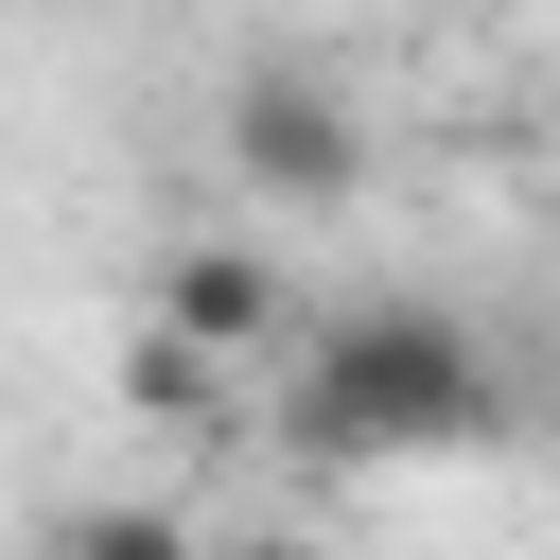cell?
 I'll return each instance as SVG.
<instances>
[{"label":"cell","mask_w":560,"mask_h":560,"mask_svg":"<svg viewBox=\"0 0 560 560\" xmlns=\"http://www.w3.org/2000/svg\"><path fill=\"white\" fill-rule=\"evenodd\" d=\"M140 315L175 332V350H210L228 385H262L298 332H315V298H298V262L262 245V228H192V245H158V280H140Z\"/></svg>","instance_id":"3"},{"label":"cell","mask_w":560,"mask_h":560,"mask_svg":"<svg viewBox=\"0 0 560 560\" xmlns=\"http://www.w3.org/2000/svg\"><path fill=\"white\" fill-rule=\"evenodd\" d=\"M122 402H140V420H192V438H228V402H245V385H228L210 350H175V332L140 315V332H122Z\"/></svg>","instance_id":"5"},{"label":"cell","mask_w":560,"mask_h":560,"mask_svg":"<svg viewBox=\"0 0 560 560\" xmlns=\"http://www.w3.org/2000/svg\"><path fill=\"white\" fill-rule=\"evenodd\" d=\"M210 560H280V542H210Z\"/></svg>","instance_id":"6"},{"label":"cell","mask_w":560,"mask_h":560,"mask_svg":"<svg viewBox=\"0 0 560 560\" xmlns=\"http://www.w3.org/2000/svg\"><path fill=\"white\" fill-rule=\"evenodd\" d=\"M210 140H228V192H245V210H350V192H368V105H350L332 70H298V52L228 70Z\"/></svg>","instance_id":"2"},{"label":"cell","mask_w":560,"mask_h":560,"mask_svg":"<svg viewBox=\"0 0 560 560\" xmlns=\"http://www.w3.org/2000/svg\"><path fill=\"white\" fill-rule=\"evenodd\" d=\"M262 385H280V455L315 472H438L508 420V368L455 298H332Z\"/></svg>","instance_id":"1"},{"label":"cell","mask_w":560,"mask_h":560,"mask_svg":"<svg viewBox=\"0 0 560 560\" xmlns=\"http://www.w3.org/2000/svg\"><path fill=\"white\" fill-rule=\"evenodd\" d=\"M542 455H560V385H542Z\"/></svg>","instance_id":"7"},{"label":"cell","mask_w":560,"mask_h":560,"mask_svg":"<svg viewBox=\"0 0 560 560\" xmlns=\"http://www.w3.org/2000/svg\"><path fill=\"white\" fill-rule=\"evenodd\" d=\"M35 560H210V525L158 508V490H70V508L35 525Z\"/></svg>","instance_id":"4"}]
</instances>
